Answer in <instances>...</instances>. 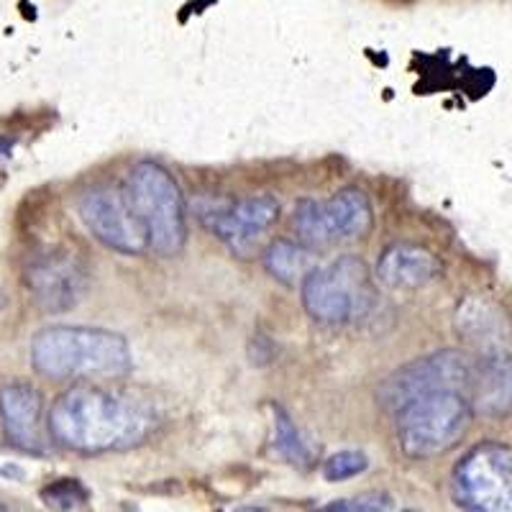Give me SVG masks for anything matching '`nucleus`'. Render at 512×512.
Returning <instances> with one entry per match:
<instances>
[{
  "label": "nucleus",
  "instance_id": "nucleus-1",
  "mask_svg": "<svg viewBox=\"0 0 512 512\" xmlns=\"http://www.w3.org/2000/svg\"><path fill=\"white\" fill-rule=\"evenodd\" d=\"M47 423L57 446L93 456L144 443L152 436L157 415L134 392L82 382L54 400Z\"/></svg>",
  "mask_w": 512,
  "mask_h": 512
},
{
  "label": "nucleus",
  "instance_id": "nucleus-2",
  "mask_svg": "<svg viewBox=\"0 0 512 512\" xmlns=\"http://www.w3.org/2000/svg\"><path fill=\"white\" fill-rule=\"evenodd\" d=\"M31 367L57 382L121 379L134 369L131 346L121 333L90 326H49L31 338Z\"/></svg>",
  "mask_w": 512,
  "mask_h": 512
},
{
  "label": "nucleus",
  "instance_id": "nucleus-3",
  "mask_svg": "<svg viewBox=\"0 0 512 512\" xmlns=\"http://www.w3.org/2000/svg\"><path fill=\"white\" fill-rule=\"evenodd\" d=\"M392 418L402 454L423 461L459 446L472 425L474 410L461 392L433 390L405 402Z\"/></svg>",
  "mask_w": 512,
  "mask_h": 512
},
{
  "label": "nucleus",
  "instance_id": "nucleus-4",
  "mask_svg": "<svg viewBox=\"0 0 512 512\" xmlns=\"http://www.w3.org/2000/svg\"><path fill=\"white\" fill-rule=\"evenodd\" d=\"M303 308L320 326H346L367 318L377 305V287L367 262L344 254L326 267H315L300 282Z\"/></svg>",
  "mask_w": 512,
  "mask_h": 512
},
{
  "label": "nucleus",
  "instance_id": "nucleus-5",
  "mask_svg": "<svg viewBox=\"0 0 512 512\" xmlns=\"http://www.w3.org/2000/svg\"><path fill=\"white\" fill-rule=\"evenodd\" d=\"M123 190L149 231L154 254H180L187 241V205L175 175L157 162H139L128 172Z\"/></svg>",
  "mask_w": 512,
  "mask_h": 512
},
{
  "label": "nucleus",
  "instance_id": "nucleus-6",
  "mask_svg": "<svg viewBox=\"0 0 512 512\" xmlns=\"http://www.w3.org/2000/svg\"><path fill=\"white\" fill-rule=\"evenodd\" d=\"M451 497L464 512H512V448L500 441L469 448L451 469Z\"/></svg>",
  "mask_w": 512,
  "mask_h": 512
},
{
  "label": "nucleus",
  "instance_id": "nucleus-7",
  "mask_svg": "<svg viewBox=\"0 0 512 512\" xmlns=\"http://www.w3.org/2000/svg\"><path fill=\"white\" fill-rule=\"evenodd\" d=\"M292 226L313 246L367 239L374 228V205L359 187H344L328 200L303 198L292 210Z\"/></svg>",
  "mask_w": 512,
  "mask_h": 512
},
{
  "label": "nucleus",
  "instance_id": "nucleus-8",
  "mask_svg": "<svg viewBox=\"0 0 512 512\" xmlns=\"http://www.w3.org/2000/svg\"><path fill=\"white\" fill-rule=\"evenodd\" d=\"M474 361H477L474 351L459 349H443L423 356V359H413L384 379L377 392L379 405L392 415L405 402L423 395V392L454 390L466 397L474 374Z\"/></svg>",
  "mask_w": 512,
  "mask_h": 512
},
{
  "label": "nucleus",
  "instance_id": "nucleus-9",
  "mask_svg": "<svg viewBox=\"0 0 512 512\" xmlns=\"http://www.w3.org/2000/svg\"><path fill=\"white\" fill-rule=\"evenodd\" d=\"M77 216L95 241L118 254L139 256L152 251L149 231L123 187H93L77 200Z\"/></svg>",
  "mask_w": 512,
  "mask_h": 512
},
{
  "label": "nucleus",
  "instance_id": "nucleus-10",
  "mask_svg": "<svg viewBox=\"0 0 512 512\" xmlns=\"http://www.w3.org/2000/svg\"><path fill=\"white\" fill-rule=\"evenodd\" d=\"M280 213V203L269 192L241 200H200L195 208L198 221L244 259L254 251L256 241L280 221Z\"/></svg>",
  "mask_w": 512,
  "mask_h": 512
},
{
  "label": "nucleus",
  "instance_id": "nucleus-11",
  "mask_svg": "<svg viewBox=\"0 0 512 512\" xmlns=\"http://www.w3.org/2000/svg\"><path fill=\"white\" fill-rule=\"evenodd\" d=\"M88 267L72 249L52 246L29 256L24 285L31 303L44 313H67L88 290Z\"/></svg>",
  "mask_w": 512,
  "mask_h": 512
},
{
  "label": "nucleus",
  "instance_id": "nucleus-12",
  "mask_svg": "<svg viewBox=\"0 0 512 512\" xmlns=\"http://www.w3.org/2000/svg\"><path fill=\"white\" fill-rule=\"evenodd\" d=\"M47 402L36 384L8 379L0 384V420L6 438L26 454H44L49 446Z\"/></svg>",
  "mask_w": 512,
  "mask_h": 512
},
{
  "label": "nucleus",
  "instance_id": "nucleus-13",
  "mask_svg": "<svg viewBox=\"0 0 512 512\" xmlns=\"http://www.w3.org/2000/svg\"><path fill=\"white\" fill-rule=\"evenodd\" d=\"M454 328L474 354L512 356V313L489 297H466L459 303Z\"/></svg>",
  "mask_w": 512,
  "mask_h": 512
},
{
  "label": "nucleus",
  "instance_id": "nucleus-14",
  "mask_svg": "<svg viewBox=\"0 0 512 512\" xmlns=\"http://www.w3.org/2000/svg\"><path fill=\"white\" fill-rule=\"evenodd\" d=\"M443 274V264L431 249L410 241H397L379 254L377 280L390 290H420Z\"/></svg>",
  "mask_w": 512,
  "mask_h": 512
},
{
  "label": "nucleus",
  "instance_id": "nucleus-15",
  "mask_svg": "<svg viewBox=\"0 0 512 512\" xmlns=\"http://www.w3.org/2000/svg\"><path fill=\"white\" fill-rule=\"evenodd\" d=\"M474 415L502 420L512 415V356L477 354L469 395Z\"/></svg>",
  "mask_w": 512,
  "mask_h": 512
},
{
  "label": "nucleus",
  "instance_id": "nucleus-16",
  "mask_svg": "<svg viewBox=\"0 0 512 512\" xmlns=\"http://www.w3.org/2000/svg\"><path fill=\"white\" fill-rule=\"evenodd\" d=\"M264 269L272 274L274 280L295 285V282H303L315 269L313 251L290 239H277L264 251Z\"/></svg>",
  "mask_w": 512,
  "mask_h": 512
},
{
  "label": "nucleus",
  "instance_id": "nucleus-17",
  "mask_svg": "<svg viewBox=\"0 0 512 512\" xmlns=\"http://www.w3.org/2000/svg\"><path fill=\"white\" fill-rule=\"evenodd\" d=\"M274 413V451L297 469H310L315 464V448L305 441L303 431L297 428L295 420L290 418L282 405L272 402Z\"/></svg>",
  "mask_w": 512,
  "mask_h": 512
},
{
  "label": "nucleus",
  "instance_id": "nucleus-18",
  "mask_svg": "<svg viewBox=\"0 0 512 512\" xmlns=\"http://www.w3.org/2000/svg\"><path fill=\"white\" fill-rule=\"evenodd\" d=\"M41 500L47 502L52 510L70 512L75 507L85 505L88 489L82 487L80 479H57V482L47 484V487L41 489Z\"/></svg>",
  "mask_w": 512,
  "mask_h": 512
},
{
  "label": "nucleus",
  "instance_id": "nucleus-19",
  "mask_svg": "<svg viewBox=\"0 0 512 512\" xmlns=\"http://www.w3.org/2000/svg\"><path fill=\"white\" fill-rule=\"evenodd\" d=\"M367 469L369 459L361 451H338L331 459L323 461V477L328 482H346V479H354L359 474H364Z\"/></svg>",
  "mask_w": 512,
  "mask_h": 512
},
{
  "label": "nucleus",
  "instance_id": "nucleus-20",
  "mask_svg": "<svg viewBox=\"0 0 512 512\" xmlns=\"http://www.w3.org/2000/svg\"><path fill=\"white\" fill-rule=\"evenodd\" d=\"M390 505V495H384V492H364V495L328 502L318 512H387Z\"/></svg>",
  "mask_w": 512,
  "mask_h": 512
},
{
  "label": "nucleus",
  "instance_id": "nucleus-21",
  "mask_svg": "<svg viewBox=\"0 0 512 512\" xmlns=\"http://www.w3.org/2000/svg\"><path fill=\"white\" fill-rule=\"evenodd\" d=\"M239 512H269V510H264V507H241Z\"/></svg>",
  "mask_w": 512,
  "mask_h": 512
},
{
  "label": "nucleus",
  "instance_id": "nucleus-22",
  "mask_svg": "<svg viewBox=\"0 0 512 512\" xmlns=\"http://www.w3.org/2000/svg\"><path fill=\"white\" fill-rule=\"evenodd\" d=\"M0 512H18V510H13V507H8V505H0Z\"/></svg>",
  "mask_w": 512,
  "mask_h": 512
},
{
  "label": "nucleus",
  "instance_id": "nucleus-23",
  "mask_svg": "<svg viewBox=\"0 0 512 512\" xmlns=\"http://www.w3.org/2000/svg\"><path fill=\"white\" fill-rule=\"evenodd\" d=\"M402 512H420V510H402Z\"/></svg>",
  "mask_w": 512,
  "mask_h": 512
}]
</instances>
